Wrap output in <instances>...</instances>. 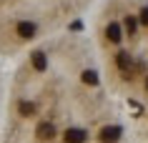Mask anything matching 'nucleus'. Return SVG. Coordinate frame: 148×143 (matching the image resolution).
<instances>
[{
  "label": "nucleus",
  "mask_w": 148,
  "mask_h": 143,
  "mask_svg": "<svg viewBox=\"0 0 148 143\" xmlns=\"http://www.w3.org/2000/svg\"><path fill=\"white\" fill-rule=\"evenodd\" d=\"M86 5L88 0H0V55L53 38Z\"/></svg>",
  "instance_id": "f257e3e1"
},
{
  "label": "nucleus",
  "mask_w": 148,
  "mask_h": 143,
  "mask_svg": "<svg viewBox=\"0 0 148 143\" xmlns=\"http://www.w3.org/2000/svg\"><path fill=\"white\" fill-rule=\"evenodd\" d=\"M0 105H3V78H0Z\"/></svg>",
  "instance_id": "f03ea898"
}]
</instances>
